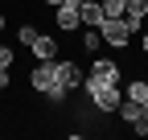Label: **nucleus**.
I'll list each match as a JSON object with an SVG mask.
<instances>
[{
    "mask_svg": "<svg viewBox=\"0 0 148 140\" xmlns=\"http://www.w3.org/2000/svg\"><path fill=\"white\" fill-rule=\"evenodd\" d=\"M29 86L37 95H45V99H66V91H62V82H58V70H53V58L49 62H37L33 66V74H29Z\"/></svg>",
    "mask_w": 148,
    "mask_h": 140,
    "instance_id": "1",
    "label": "nucleus"
},
{
    "mask_svg": "<svg viewBox=\"0 0 148 140\" xmlns=\"http://www.w3.org/2000/svg\"><path fill=\"white\" fill-rule=\"evenodd\" d=\"M99 33H103V41H107V45H115V49H123L127 41H132V29H127L123 16H103Z\"/></svg>",
    "mask_w": 148,
    "mask_h": 140,
    "instance_id": "2",
    "label": "nucleus"
},
{
    "mask_svg": "<svg viewBox=\"0 0 148 140\" xmlns=\"http://www.w3.org/2000/svg\"><path fill=\"white\" fill-rule=\"evenodd\" d=\"M53 70H58V82H62V91H66V95L82 86V70L74 66V62H58V58H53Z\"/></svg>",
    "mask_w": 148,
    "mask_h": 140,
    "instance_id": "3",
    "label": "nucleus"
},
{
    "mask_svg": "<svg viewBox=\"0 0 148 140\" xmlns=\"http://www.w3.org/2000/svg\"><path fill=\"white\" fill-rule=\"evenodd\" d=\"M123 21H127L132 33H140L144 21H148V0H127V4H123Z\"/></svg>",
    "mask_w": 148,
    "mask_h": 140,
    "instance_id": "4",
    "label": "nucleus"
},
{
    "mask_svg": "<svg viewBox=\"0 0 148 140\" xmlns=\"http://www.w3.org/2000/svg\"><path fill=\"white\" fill-rule=\"evenodd\" d=\"M29 49H33V58H37V62L58 58V41H53V37H45V33H37V37L29 41Z\"/></svg>",
    "mask_w": 148,
    "mask_h": 140,
    "instance_id": "5",
    "label": "nucleus"
},
{
    "mask_svg": "<svg viewBox=\"0 0 148 140\" xmlns=\"http://www.w3.org/2000/svg\"><path fill=\"white\" fill-rule=\"evenodd\" d=\"M53 21H58V29H78L82 25V16H78V4H58V12H53Z\"/></svg>",
    "mask_w": 148,
    "mask_h": 140,
    "instance_id": "6",
    "label": "nucleus"
},
{
    "mask_svg": "<svg viewBox=\"0 0 148 140\" xmlns=\"http://www.w3.org/2000/svg\"><path fill=\"white\" fill-rule=\"evenodd\" d=\"M78 16H82V25L99 29L103 25V4H99V0H82V4H78Z\"/></svg>",
    "mask_w": 148,
    "mask_h": 140,
    "instance_id": "7",
    "label": "nucleus"
},
{
    "mask_svg": "<svg viewBox=\"0 0 148 140\" xmlns=\"http://www.w3.org/2000/svg\"><path fill=\"white\" fill-rule=\"evenodd\" d=\"M90 74H95V78H103V82H115V86H119V66H115V62H107V58L90 62Z\"/></svg>",
    "mask_w": 148,
    "mask_h": 140,
    "instance_id": "8",
    "label": "nucleus"
},
{
    "mask_svg": "<svg viewBox=\"0 0 148 140\" xmlns=\"http://www.w3.org/2000/svg\"><path fill=\"white\" fill-rule=\"evenodd\" d=\"M119 115H123L132 128L140 124V119H144V111H140V103H136V99H123V103H119Z\"/></svg>",
    "mask_w": 148,
    "mask_h": 140,
    "instance_id": "9",
    "label": "nucleus"
},
{
    "mask_svg": "<svg viewBox=\"0 0 148 140\" xmlns=\"http://www.w3.org/2000/svg\"><path fill=\"white\" fill-rule=\"evenodd\" d=\"M99 45H103V33L86 25V33H82V49H86V54H95V49H99Z\"/></svg>",
    "mask_w": 148,
    "mask_h": 140,
    "instance_id": "10",
    "label": "nucleus"
},
{
    "mask_svg": "<svg viewBox=\"0 0 148 140\" xmlns=\"http://www.w3.org/2000/svg\"><path fill=\"white\" fill-rule=\"evenodd\" d=\"M123 95H127V99H136V103H144V99H148V82H144V78L127 82V91H123Z\"/></svg>",
    "mask_w": 148,
    "mask_h": 140,
    "instance_id": "11",
    "label": "nucleus"
},
{
    "mask_svg": "<svg viewBox=\"0 0 148 140\" xmlns=\"http://www.w3.org/2000/svg\"><path fill=\"white\" fill-rule=\"evenodd\" d=\"M103 4V16H123V4L127 0H99Z\"/></svg>",
    "mask_w": 148,
    "mask_h": 140,
    "instance_id": "12",
    "label": "nucleus"
},
{
    "mask_svg": "<svg viewBox=\"0 0 148 140\" xmlns=\"http://www.w3.org/2000/svg\"><path fill=\"white\" fill-rule=\"evenodd\" d=\"M0 70H12V49L0 45Z\"/></svg>",
    "mask_w": 148,
    "mask_h": 140,
    "instance_id": "13",
    "label": "nucleus"
},
{
    "mask_svg": "<svg viewBox=\"0 0 148 140\" xmlns=\"http://www.w3.org/2000/svg\"><path fill=\"white\" fill-rule=\"evenodd\" d=\"M16 37H21V41H25V45H29V41H33V37H37V29H33V25H21V29H16Z\"/></svg>",
    "mask_w": 148,
    "mask_h": 140,
    "instance_id": "14",
    "label": "nucleus"
},
{
    "mask_svg": "<svg viewBox=\"0 0 148 140\" xmlns=\"http://www.w3.org/2000/svg\"><path fill=\"white\" fill-rule=\"evenodd\" d=\"M8 74H12V70H0V86H8Z\"/></svg>",
    "mask_w": 148,
    "mask_h": 140,
    "instance_id": "15",
    "label": "nucleus"
},
{
    "mask_svg": "<svg viewBox=\"0 0 148 140\" xmlns=\"http://www.w3.org/2000/svg\"><path fill=\"white\" fill-rule=\"evenodd\" d=\"M41 4H53V8H58V4H66V0H41Z\"/></svg>",
    "mask_w": 148,
    "mask_h": 140,
    "instance_id": "16",
    "label": "nucleus"
},
{
    "mask_svg": "<svg viewBox=\"0 0 148 140\" xmlns=\"http://www.w3.org/2000/svg\"><path fill=\"white\" fill-rule=\"evenodd\" d=\"M140 111H144V119H148V99H144V103H140Z\"/></svg>",
    "mask_w": 148,
    "mask_h": 140,
    "instance_id": "17",
    "label": "nucleus"
},
{
    "mask_svg": "<svg viewBox=\"0 0 148 140\" xmlns=\"http://www.w3.org/2000/svg\"><path fill=\"white\" fill-rule=\"evenodd\" d=\"M144 54H148V33H144Z\"/></svg>",
    "mask_w": 148,
    "mask_h": 140,
    "instance_id": "18",
    "label": "nucleus"
},
{
    "mask_svg": "<svg viewBox=\"0 0 148 140\" xmlns=\"http://www.w3.org/2000/svg\"><path fill=\"white\" fill-rule=\"evenodd\" d=\"M0 29H4V12H0Z\"/></svg>",
    "mask_w": 148,
    "mask_h": 140,
    "instance_id": "19",
    "label": "nucleus"
}]
</instances>
